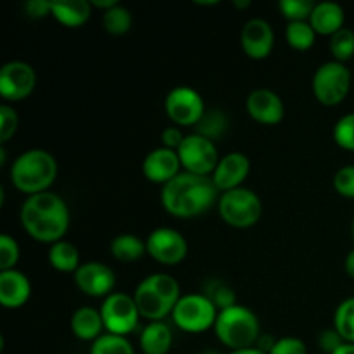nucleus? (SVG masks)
Returning <instances> with one entry per match:
<instances>
[{
    "mask_svg": "<svg viewBox=\"0 0 354 354\" xmlns=\"http://www.w3.org/2000/svg\"><path fill=\"white\" fill-rule=\"evenodd\" d=\"M218 192L211 176L182 171L162 185L161 204L171 216L194 218L206 213L216 203Z\"/></svg>",
    "mask_w": 354,
    "mask_h": 354,
    "instance_id": "1",
    "label": "nucleus"
},
{
    "mask_svg": "<svg viewBox=\"0 0 354 354\" xmlns=\"http://www.w3.org/2000/svg\"><path fill=\"white\" fill-rule=\"evenodd\" d=\"M21 225L35 241L55 244L68 232L69 209L57 194H35L21 207Z\"/></svg>",
    "mask_w": 354,
    "mask_h": 354,
    "instance_id": "2",
    "label": "nucleus"
},
{
    "mask_svg": "<svg viewBox=\"0 0 354 354\" xmlns=\"http://www.w3.org/2000/svg\"><path fill=\"white\" fill-rule=\"evenodd\" d=\"M57 178V161L44 149H30L14 161L10 168V182L19 192H48V187Z\"/></svg>",
    "mask_w": 354,
    "mask_h": 354,
    "instance_id": "3",
    "label": "nucleus"
},
{
    "mask_svg": "<svg viewBox=\"0 0 354 354\" xmlns=\"http://www.w3.org/2000/svg\"><path fill=\"white\" fill-rule=\"evenodd\" d=\"M214 334L221 344L232 351H239V349L254 348L261 330H259L258 317L249 308L235 304L218 313Z\"/></svg>",
    "mask_w": 354,
    "mask_h": 354,
    "instance_id": "4",
    "label": "nucleus"
},
{
    "mask_svg": "<svg viewBox=\"0 0 354 354\" xmlns=\"http://www.w3.org/2000/svg\"><path fill=\"white\" fill-rule=\"evenodd\" d=\"M218 211L227 225L234 228H249L261 218L263 204L259 197L249 189L228 190L218 201Z\"/></svg>",
    "mask_w": 354,
    "mask_h": 354,
    "instance_id": "5",
    "label": "nucleus"
},
{
    "mask_svg": "<svg viewBox=\"0 0 354 354\" xmlns=\"http://www.w3.org/2000/svg\"><path fill=\"white\" fill-rule=\"evenodd\" d=\"M218 308L204 294L182 296L173 310L171 317L176 327L189 334H201L214 327L218 318Z\"/></svg>",
    "mask_w": 354,
    "mask_h": 354,
    "instance_id": "6",
    "label": "nucleus"
},
{
    "mask_svg": "<svg viewBox=\"0 0 354 354\" xmlns=\"http://www.w3.org/2000/svg\"><path fill=\"white\" fill-rule=\"evenodd\" d=\"M311 86L318 102L324 106H337L348 97L351 88V71L342 62H325L315 73Z\"/></svg>",
    "mask_w": 354,
    "mask_h": 354,
    "instance_id": "7",
    "label": "nucleus"
},
{
    "mask_svg": "<svg viewBox=\"0 0 354 354\" xmlns=\"http://www.w3.org/2000/svg\"><path fill=\"white\" fill-rule=\"evenodd\" d=\"M176 152H178L182 168H185V171L194 173V175L209 176L211 173H214L218 162H220V156H218L214 142L197 133L185 137V140L182 142Z\"/></svg>",
    "mask_w": 354,
    "mask_h": 354,
    "instance_id": "8",
    "label": "nucleus"
},
{
    "mask_svg": "<svg viewBox=\"0 0 354 354\" xmlns=\"http://www.w3.org/2000/svg\"><path fill=\"white\" fill-rule=\"evenodd\" d=\"M99 311L102 315L106 330L109 334L123 335V337L137 328L138 317H140L133 297L121 292H113L107 296Z\"/></svg>",
    "mask_w": 354,
    "mask_h": 354,
    "instance_id": "9",
    "label": "nucleus"
},
{
    "mask_svg": "<svg viewBox=\"0 0 354 354\" xmlns=\"http://www.w3.org/2000/svg\"><path fill=\"white\" fill-rule=\"evenodd\" d=\"M166 114L169 120L180 127H192L197 124L206 114L203 97L190 86H176L168 93L165 102Z\"/></svg>",
    "mask_w": 354,
    "mask_h": 354,
    "instance_id": "10",
    "label": "nucleus"
},
{
    "mask_svg": "<svg viewBox=\"0 0 354 354\" xmlns=\"http://www.w3.org/2000/svg\"><path fill=\"white\" fill-rule=\"evenodd\" d=\"M37 85V75L30 64L10 61L0 69V95L7 102H21L28 99Z\"/></svg>",
    "mask_w": 354,
    "mask_h": 354,
    "instance_id": "11",
    "label": "nucleus"
},
{
    "mask_svg": "<svg viewBox=\"0 0 354 354\" xmlns=\"http://www.w3.org/2000/svg\"><path fill=\"white\" fill-rule=\"evenodd\" d=\"M147 252L158 263L166 266H175L187 258V245L185 237L178 230L173 228H158L152 232L145 241Z\"/></svg>",
    "mask_w": 354,
    "mask_h": 354,
    "instance_id": "12",
    "label": "nucleus"
},
{
    "mask_svg": "<svg viewBox=\"0 0 354 354\" xmlns=\"http://www.w3.org/2000/svg\"><path fill=\"white\" fill-rule=\"evenodd\" d=\"M75 283L83 294L90 297H107L116 286L114 272L99 261L83 263L75 273Z\"/></svg>",
    "mask_w": 354,
    "mask_h": 354,
    "instance_id": "13",
    "label": "nucleus"
},
{
    "mask_svg": "<svg viewBox=\"0 0 354 354\" xmlns=\"http://www.w3.org/2000/svg\"><path fill=\"white\" fill-rule=\"evenodd\" d=\"M241 44L248 57L256 59V61L266 59L272 54L273 45H275L273 28L270 26L268 21L259 19V17L249 19L242 28Z\"/></svg>",
    "mask_w": 354,
    "mask_h": 354,
    "instance_id": "14",
    "label": "nucleus"
},
{
    "mask_svg": "<svg viewBox=\"0 0 354 354\" xmlns=\"http://www.w3.org/2000/svg\"><path fill=\"white\" fill-rule=\"evenodd\" d=\"M245 109L252 120L261 124H268V127L279 124L286 114V107L279 93L268 88H258L249 93L245 100Z\"/></svg>",
    "mask_w": 354,
    "mask_h": 354,
    "instance_id": "15",
    "label": "nucleus"
},
{
    "mask_svg": "<svg viewBox=\"0 0 354 354\" xmlns=\"http://www.w3.org/2000/svg\"><path fill=\"white\" fill-rule=\"evenodd\" d=\"M180 168H182V162H180L178 152L166 147H159L149 152L142 165L145 178L152 183H161V185H166L176 175H180L182 173Z\"/></svg>",
    "mask_w": 354,
    "mask_h": 354,
    "instance_id": "16",
    "label": "nucleus"
},
{
    "mask_svg": "<svg viewBox=\"0 0 354 354\" xmlns=\"http://www.w3.org/2000/svg\"><path fill=\"white\" fill-rule=\"evenodd\" d=\"M251 171V161L242 152H230L223 156L218 162L213 173V182L218 190L228 192V190L239 189Z\"/></svg>",
    "mask_w": 354,
    "mask_h": 354,
    "instance_id": "17",
    "label": "nucleus"
},
{
    "mask_svg": "<svg viewBox=\"0 0 354 354\" xmlns=\"http://www.w3.org/2000/svg\"><path fill=\"white\" fill-rule=\"evenodd\" d=\"M31 296V283L24 273L14 270L0 272V304L7 310L24 306Z\"/></svg>",
    "mask_w": 354,
    "mask_h": 354,
    "instance_id": "18",
    "label": "nucleus"
},
{
    "mask_svg": "<svg viewBox=\"0 0 354 354\" xmlns=\"http://www.w3.org/2000/svg\"><path fill=\"white\" fill-rule=\"evenodd\" d=\"M133 299L140 317L147 318L151 322H162V318L171 315L173 310H175L173 304H169L165 299V296H161L145 279L135 289Z\"/></svg>",
    "mask_w": 354,
    "mask_h": 354,
    "instance_id": "19",
    "label": "nucleus"
},
{
    "mask_svg": "<svg viewBox=\"0 0 354 354\" xmlns=\"http://www.w3.org/2000/svg\"><path fill=\"white\" fill-rule=\"evenodd\" d=\"M346 14L339 3L335 2H320L315 6L311 12L310 24L317 35H335L344 28Z\"/></svg>",
    "mask_w": 354,
    "mask_h": 354,
    "instance_id": "20",
    "label": "nucleus"
},
{
    "mask_svg": "<svg viewBox=\"0 0 354 354\" xmlns=\"http://www.w3.org/2000/svg\"><path fill=\"white\" fill-rule=\"evenodd\" d=\"M102 328H106L102 315L95 308H80L71 318V330L80 341H97L102 335Z\"/></svg>",
    "mask_w": 354,
    "mask_h": 354,
    "instance_id": "21",
    "label": "nucleus"
},
{
    "mask_svg": "<svg viewBox=\"0 0 354 354\" xmlns=\"http://www.w3.org/2000/svg\"><path fill=\"white\" fill-rule=\"evenodd\" d=\"M173 346V334L165 322H151L140 334L144 354H168Z\"/></svg>",
    "mask_w": 354,
    "mask_h": 354,
    "instance_id": "22",
    "label": "nucleus"
},
{
    "mask_svg": "<svg viewBox=\"0 0 354 354\" xmlns=\"http://www.w3.org/2000/svg\"><path fill=\"white\" fill-rule=\"evenodd\" d=\"M92 3L86 0L75 2H52V16L68 28H78L90 19Z\"/></svg>",
    "mask_w": 354,
    "mask_h": 354,
    "instance_id": "23",
    "label": "nucleus"
},
{
    "mask_svg": "<svg viewBox=\"0 0 354 354\" xmlns=\"http://www.w3.org/2000/svg\"><path fill=\"white\" fill-rule=\"evenodd\" d=\"M48 263L52 268L62 273H71L78 272L80 265V252L71 242L59 241L50 245L48 249Z\"/></svg>",
    "mask_w": 354,
    "mask_h": 354,
    "instance_id": "24",
    "label": "nucleus"
},
{
    "mask_svg": "<svg viewBox=\"0 0 354 354\" xmlns=\"http://www.w3.org/2000/svg\"><path fill=\"white\" fill-rule=\"evenodd\" d=\"M147 252V245L133 234H121L111 242V254L121 263H133Z\"/></svg>",
    "mask_w": 354,
    "mask_h": 354,
    "instance_id": "25",
    "label": "nucleus"
},
{
    "mask_svg": "<svg viewBox=\"0 0 354 354\" xmlns=\"http://www.w3.org/2000/svg\"><path fill=\"white\" fill-rule=\"evenodd\" d=\"M286 40L296 50H308L315 45L317 31L310 24V21H297L289 23L286 28Z\"/></svg>",
    "mask_w": 354,
    "mask_h": 354,
    "instance_id": "26",
    "label": "nucleus"
},
{
    "mask_svg": "<svg viewBox=\"0 0 354 354\" xmlns=\"http://www.w3.org/2000/svg\"><path fill=\"white\" fill-rule=\"evenodd\" d=\"M196 127H197V135L209 138V140H216V138L223 137L225 131H227L228 120L221 111L211 109V111H206L203 120H201Z\"/></svg>",
    "mask_w": 354,
    "mask_h": 354,
    "instance_id": "27",
    "label": "nucleus"
},
{
    "mask_svg": "<svg viewBox=\"0 0 354 354\" xmlns=\"http://www.w3.org/2000/svg\"><path fill=\"white\" fill-rule=\"evenodd\" d=\"M131 23H133V19H131L130 10L127 7L120 6V3L114 6L113 9L106 10L102 16L104 30L111 35H116V37L128 33L131 28Z\"/></svg>",
    "mask_w": 354,
    "mask_h": 354,
    "instance_id": "28",
    "label": "nucleus"
},
{
    "mask_svg": "<svg viewBox=\"0 0 354 354\" xmlns=\"http://www.w3.org/2000/svg\"><path fill=\"white\" fill-rule=\"evenodd\" d=\"M334 328L349 344H354V297L344 299L335 310Z\"/></svg>",
    "mask_w": 354,
    "mask_h": 354,
    "instance_id": "29",
    "label": "nucleus"
},
{
    "mask_svg": "<svg viewBox=\"0 0 354 354\" xmlns=\"http://www.w3.org/2000/svg\"><path fill=\"white\" fill-rule=\"evenodd\" d=\"M204 296L218 308V311L227 310L237 304V296H235V290L230 286H227L221 280H209L206 283V290H204Z\"/></svg>",
    "mask_w": 354,
    "mask_h": 354,
    "instance_id": "30",
    "label": "nucleus"
},
{
    "mask_svg": "<svg viewBox=\"0 0 354 354\" xmlns=\"http://www.w3.org/2000/svg\"><path fill=\"white\" fill-rule=\"evenodd\" d=\"M90 354H135V349L123 335L104 334L93 341Z\"/></svg>",
    "mask_w": 354,
    "mask_h": 354,
    "instance_id": "31",
    "label": "nucleus"
},
{
    "mask_svg": "<svg viewBox=\"0 0 354 354\" xmlns=\"http://www.w3.org/2000/svg\"><path fill=\"white\" fill-rule=\"evenodd\" d=\"M330 52L337 62L344 64L346 61H349L354 55V31L349 28H342L341 31L332 35Z\"/></svg>",
    "mask_w": 354,
    "mask_h": 354,
    "instance_id": "32",
    "label": "nucleus"
},
{
    "mask_svg": "<svg viewBox=\"0 0 354 354\" xmlns=\"http://www.w3.org/2000/svg\"><path fill=\"white\" fill-rule=\"evenodd\" d=\"M317 3L311 0H280L279 9L289 23H297V21H310L311 12H313Z\"/></svg>",
    "mask_w": 354,
    "mask_h": 354,
    "instance_id": "33",
    "label": "nucleus"
},
{
    "mask_svg": "<svg viewBox=\"0 0 354 354\" xmlns=\"http://www.w3.org/2000/svg\"><path fill=\"white\" fill-rule=\"evenodd\" d=\"M149 283L158 290L161 296H165V299L169 304H173V308L176 306V303L180 301V286L171 275H166V273H154V275H149L147 279Z\"/></svg>",
    "mask_w": 354,
    "mask_h": 354,
    "instance_id": "34",
    "label": "nucleus"
},
{
    "mask_svg": "<svg viewBox=\"0 0 354 354\" xmlns=\"http://www.w3.org/2000/svg\"><path fill=\"white\" fill-rule=\"evenodd\" d=\"M334 140L339 147L354 151V113L346 114L335 123Z\"/></svg>",
    "mask_w": 354,
    "mask_h": 354,
    "instance_id": "35",
    "label": "nucleus"
},
{
    "mask_svg": "<svg viewBox=\"0 0 354 354\" xmlns=\"http://www.w3.org/2000/svg\"><path fill=\"white\" fill-rule=\"evenodd\" d=\"M19 261V245L10 235H0V272L14 270Z\"/></svg>",
    "mask_w": 354,
    "mask_h": 354,
    "instance_id": "36",
    "label": "nucleus"
},
{
    "mask_svg": "<svg viewBox=\"0 0 354 354\" xmlns=\"http://www.w3.org/2000/svg\"><path fill=\"white\" fill-rule=\"evenodd\" d=\"M17 124H19V118H17L16 111L7 104L0 106V142L6 144L12 135L16 133Z\"/></svg>",
    "mask_w": 354,
    "mask_h": 354,
    "instance_id": "37",
    "label": "nucleus"
},
{
    "mask_svg": "<svg viewBox=\"0 0 354 354\" xmlns=\"http://www.w3.org/2000/svg\"><path fill=\"white\" fill-rule=\"evenodd\" d=\"M334 189L339 196L346 199H354V166H344L334 176Z\"/></svg>",
    "mask_w": 354,
    "mask_h": 354,
    "instance_id": "38",
    "label": "nucleus"
},
{
    "mask_svg": "<svg viewBox=\"0 0 354 354\" xmlns=\"http://www.w3.org/2000/svg\"><path fill=\"white\" fill-rule=\"evenodd\" d=\"M270 354H308V349L301 339L282 337L275 342Z\"/></svg>",
    "mask_w": 354,
    "mask_h": 354,
    "instance_id": "39",
    "label": "nucleus"
},
{
    "mask_svg": "<svg viewBox=\"0 0 354 354\" xmlns=\"http://www.w3.org/2000/svg\"><path fill=\"white\" fill-rule=\"evenodd\" d=\"M342 344H346V341L341 337V334L335 328H325L318 335V346L322 348V351L327 354H334Z\"/></svg>",
    "mask_w": 354,
    "mask_h": 354,
    "instance_id": "40",
    "label": "nucleus"
},
{
    "mask_svg": "<svg viewBox=\"0 0 354 354\" xmlns=\"http://www.w3.org/2000/svg\"><path fill=\"white\" fill-rule=\"evenodd\" d=\"M161 140H162V147L171 149V151H178L182 142L185 140V137H183L182 130H180L178 127H168L162 130Z\"/></svg>",
    "mask_w": 354,
    "mask_h": 354,
    "instance_id": "41",
    "label": "nucleus"
},
{
    "mask_svg": "<svg viewBox=\"0 0 354 354\" xmlns=\"http://www.w3.org/2000/svg\"><path fill=\"white\" fill-rule=\"evenodd\" d=\"M26 12L31 17H45L52 14V2L47 0H31L26 3Z\"/></svg>",
    "mask_w": 354,
    "mask_h": 354,
    "instance_id": "42",
    "label": "nucleus"
},
{
    "mask_svg": "<svg viewBox=\"0 0 354 354\" xmlns=\"http://www.w3.org/2000/svg\"><path fill=\"white\" fill-rule=\"evenodd\" d=\"M93 7H97V9H104V12L109 9H113L114 6H118L116 0H95V2H92Z\"/></svg>",
    "mask_w": 354,
    "mask_h": 354,
    "instance_id": "43",
    "label": "nucleus"
},
{
    "mask_svg": "<svg viewBox=\"0 0 354 354\" xmlns=\"http://www.w3.org/2000/svg\"><path fill=\"white\" fill-rule=\"evenodd\" d=\"M344 266H346V273H348V275L354 280V249L351 252H349L348 256H346Z\"/></svg>",
    "mask_w": 354,
    "mask_h": 354,
    "instance_id": "44",
    "label": "nucleus"
},
{
    "mask_svg": "<svg viewBox=\"0 0 354 354\" xmlns=\"http://www.w3.org/2000/svg\"><path fill=\"white\" fill-rule=\"evenodd\" d=\"M230 354H266L265 351H261V349H258L254 346V348H248V349H239V351H232Z\"/></svg>",
    "mask_w": 354,
    "mask_h": 354,
    "instance_id": "45",
    "label": "nucleus"
},
{
    "mask_svg": "<svg viewBox=\"0 0 354 354\" xmlns=\"http://www.w3.org/2000/svg\"><path fill=\"white\" fill-rule=\"evenodd\" d=\"M334 354H354V344H349V342H346V344H342L341 348H339Z\"/></svg>",
    "mask_w": 354,
    "mask_h": 354,
    "instance_id": "46",
    "label": "nucleus"
},
{
    "mask_svg": "<svg viewBox=\"0 0 354 354\" xmlns=\"http://www.w3.org/2000/svg\"><path fill=\"white\" fill-rule=\"evenodd\" d=\"M234 6H235V7H239V9H244V7H249V6H251V2H249V0H245V2H237V0H235Z\"/></svg>",
    "mask_w": 354,
    "mask_h": 354,
    "instance_id": "47",
    "label": "nucleus"
},
{
    "mask_svg": "<svg viewBox=\"0 0 354 354\" xmlns=\"http://www.w3.org/2000/svg\"><path fill=\"white\" fill-rule=\"evenodd\" d=\"M203 354H220L218 351H204Z\"/></svg>",
    "mask_w": 354,
    "mask_h": 354,
    "instance_id": "48",
    "label": "nucleus"
},
{
    "mask_svg": "<svg viewBox=\"0 0 354 354\" xmlns=\"http://www.w3.org/2000/svg\"><path fill=\"white\" fill-rule=\"evenodd\" d=\"M353 239H354V220H353Z\"/></svg>",
    "mask_w": 354,
    "mask_h": 354,
    "instance_id": "49",
    "label": "nucleus"
}]
</instances>
